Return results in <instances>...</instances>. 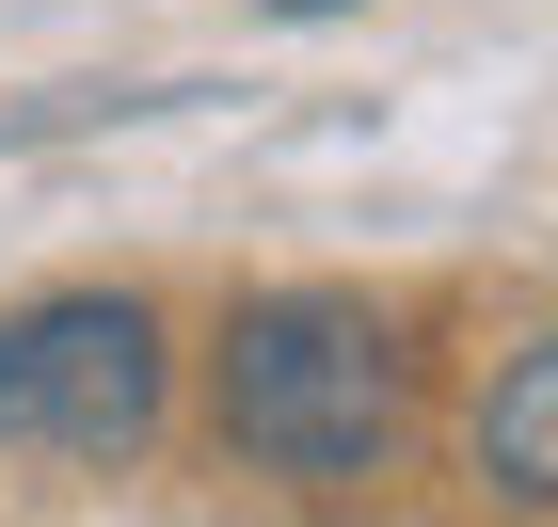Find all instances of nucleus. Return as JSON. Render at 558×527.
I'll use <instances>...</instances> for the list:
<instances>
[{"label":"nucleus","mask_w":558,"mask_h":527,"mask_svg":"<svg viewBox=\"0 0 558 527\" xmlns=\"http://www.w3.org/2000/svg\"><path fill=\"white\" fill-rule=\"evenodd\" d=\"M223 447L271 480H384L399 464V336L367 288H256L223 320Z\"/></svg>","instance_id":"nucleus-1"},{"label":"nucleus","mask_w":558,"mask_h":527,"mask_svg":"<svg viewBox=\"0 0 558 527\" xmlns=\"http://www.w3.org/2000/svg\"><path fill=\"white\" fill-rule=\"evenodd\" d=\"M160 432V320L129 288H33L0 304V447L129 464Z\"/></svg>","instance_id":"nucleus-2"},{"label":"nucleus","mask_w":558,"mask_h":527,"mask_svg":"<svg viewBox=\"0 0 558 527\" xmlns=\"http://www.w3.org/2000/svg\"><path fill=\"white\" fill-rule=\"evenodd\" d=\"M478 480L526 495V512L558 495V351H543V336H526L511 368H495V399H478Z\"/></svg>","instance_id":"nucleus-3"},{"label":"nucleus","mask_w":558,"mask_h":527,"mask_svg":"<svg viewBox=\"0 0 558 527\" xmlns=\"http://www.w3.org/2000/svg\"><path fill=\"white\" fill-rule=\"evenodd\" d=\"M271 16H351V0H271Z\"/></svg>","instance_id":"nucleus-4"}]
</instances>
